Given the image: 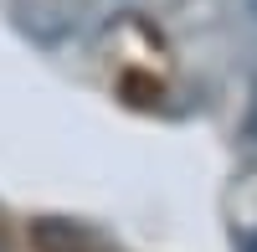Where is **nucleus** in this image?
Returning <instances> with one entry per match:
<instances>
[{
	"label": "nucleus",
	"instance_id": "obj_1",
	"mask_svg": "<svg viewBox=\"0 0 257 252\" xmlns=\"http://www.w3.org/2000/svg\"><path fill=\"white\" fill-rule=\"evenodd\" d=\"M31 242L36 252H113V242L88 221H67V216H41L31 221Z\"/></svg>",
	"mask_w": 257,
	"mask_h": 252
},
{
	"label": "nucleus",
	"instance_id": "obj_2",
	"mask_svg": "<svg viewBox=\"0 0 257 252\" xmlns=\"http://www.w3.org/2000/svg\"><path fill=\"white\" fill-rule=\"evenodd\" d=\"M247 139H257V88H252V113H247Z\"/></svg>",
	"mask_w": 257,
	"mask_h": 252
},
{
	"label": "nucleus",
	"instance_id": "obj_3",
	"mask_svg": "<svg viewBox=\"0 0 257 252\" xmlns=\"http://www.w3.org/2000/svg\"><path fill=\"white\" fill-rule=\"evenodd\" d=\"M0 252H6V237H0Z\"/></svg>",
	"mask_w": 257,
	"mask_h": 252
}]
</instances>
